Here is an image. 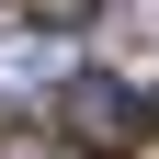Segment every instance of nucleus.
I'll use <instances>...</instances> for the list:
<instances>
[{"instance_id":"7ed1b4c3","label":"nucleus","mask_w":159,"mask_h":159,"mask_svg":"<svg viewBox=\"0 0 159 159\" xmlns=\"http://www.w3.org/2000/svg\"><path fill=\"white\" fill-rule=\"evenodd\" d=\"M0 159H80V136H68V125H57V136H34V125H11V136H0Z\"/></svg>"},{"instance_id":"f257e3e1","label":"nucleus","mask_w":159,"mask_h":159,"mask_svg":"<svg viewBox=\"0 0 159 159\" xmlns=\"http://www.w3.org/2000/svg\"><path fill=\"white\" fill-rule=\"evenodd\" d=\"M57 114H68V136H80L91 159L136 148V125H148V102H136L125 80H102V68H68V80H57Z\"/></svg>"},{"instance_id":"20e7f679","label":"nucleus","mask_w":159,"mask_h":159,"mask_svg":"<svg viewBox=\"0 0 159 159\" xmlns=\"http://www.w3.org/2000/svg\"><path fill=\"white\" fill-rule=\"evenodd\" d=\"M23 11H34V23H46V34H80V23H91V11H102V0H23Z\"/></svg>"},{"instance_id":"39448f33","label":"nucleus","mask_w":159,"mask_h":159,"mask_svg":"<svg viewBox=\"0 0 159 159\" xmlns=\"http://www.w3.org/2000/svg\"><path fill=\"white\" fill-rule=\"evenodd\" d=\"M148 125H159V91H148Z\"/></svg>"},{"instance_id":"f03ea898","label":"nucleus","mask_w":159,"mask_h":159,"mask_svg":"<svg viewBox=\"0 0 159 159\" xmlns=\"http://www.w3.org/2000/svg\"><path fill=\"white\" fill-rule=\"evenodd\" d=\"M46 68H57V34H46V23L11 34V46H0V102H34V91H46Z\"/></svg>"}]
</instances>
